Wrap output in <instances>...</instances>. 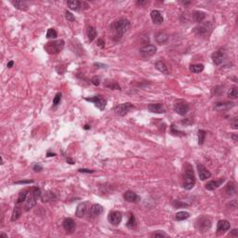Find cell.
Here are the masks:
<instances>
[{
    "label": "cell",
    "mask_w": 238,
    "mask_h": 238,
    "mask_svg": "<svg viewBox=\"0 0 238 238\" xmlns=\"http://www.w3.org/2000/svg\"><path fill=\"white\" fill-rule=\"evenodd\" d=\"M26 197H27V191H21L19 193V196H18V199L16 201V204L20 205V204L23 203L26 200Z\"/></svg>",
    "instance_id": "cell-38"
},
{
    "label": "cell",
    "mask_w": 238,
    "mask_h": 238,
    "mask_svg": "<svg viewBox=\"0 0 238 238\" xmlns=\"http://www.w3.org/2000/svg\"><path fill=\"white\" fill-rule=\"evenodd\" d=\"M91 83L94 85V86H99L101 84V78L99 76H94L92 79H91Z\"/></svg>",
    "instance_id": "cell-45"
},
{
    "label": "cell",
    "mask_w": 238,
    "mask_h": 238,
    "mask_svg": "<svg viewBox=\"0 0 238 238\" xmlns=\"http://www.w3.org/2000/svg\"><path fill=\"white\" fill-rule=\"evenodd\" d=\"M97 44H98V46H99L101 49H103V48H104V45H105V42H104V40H103L102 38H99V39L97 40Z\"/></svg>",
    "instance_id": "cell-50"
},
{
    "label": "cell",
    "mask_w": 238,
    "mask_h": 238,
    "mask_svg": "<svg viewBox=\"0 0 238 238\" xmlns=\"http://www.w3.org/2000/svg\"><path fill=\"white\" fill-rule=\"evenodd\" d=\"M78 171L80 173H87V174H92L95 172V170H92V169H79Z\"/></svg>",
    "instance_id": "cell-47"
},
{
    "label": "cell",
    "mask_w": 238,
    "mask_h": 238,
    "mask_svg": "<svg viewBox=\"0 0 238 238\" xmlns=\"http://www.w3.org/2000/svg\"><path fill=\"white\" fill-rule=\"evenodd\" d=\"M126 227H127L128 229H130V230H134V229L137 228V221H136L135 216H134L132 213L129 214V219H128V221L126 222Z\"/></svg>",
    "instance_id": "cell-28"
},
{
    "label": "cell",
    "mask_w": 238,
    "mask_h": 238,
    "mask_svg": "<svg viewBox=\"0 0 238 238\" xmlns=\"http://www.w3.org/2000/svg\"><path fill=\"white\" fill-rule=\"evenodd\" d=\"M102 212H103V207L100 204H94L89 208V213L93 217L100 216Z\"/></svg>",
    "instance_id": "cell-22"
},
{
    "label": "cell",
    "mask_w": 238,
    "mask_h": 238,
    "mask_svg": "<svg viewBox=\"0 0 238 238\" xmlns=\"http://www.w3.org/2000/svg\"><path fill=\"white\" fill-rule=\"evenodd\" d=\"M60 101H61V93L59 92V93H57V94L55 95V97H54V99H53V106H54V107L58 106L60 103Z\"/></svg>",
    "instance_id": "cell-43"
},
{
    "label": "cell",
    "mask_w": 238,
    "mask_h": 238,
    "mask_svg": "<svg viewBox=\"0 0 238 238\" xmlns=\"http://www.w3.org/2000/svg\"><path fill=\"white\" fill-rule=\"evenodd\" d=\"M152 237L154 238H157V237H169V235L168 234H166L164 231H161V230H159V231H155V233H153L152 234Z\"/></svg>",
    "instance_id": "cell-41"
},
{
    "label": "cell",
    "mask_w": 238,
    "mask_h": 238,
    "mask_svg": "<svg viewBox=\"0 0 238 238\" xmlns=\"http://www.w3.org/2000/svg\"><path fill=\"white\" fill-rule=\"evenodd\" d=\"M189 109H190L189 104L186 102H184V101H178L174 105V111L178 115L182 116V117L187 115V113L189 112Z\"/></svg>",
    "instance_id": "cell-9"
},
{
    "label": "cell",
    "mask_w": 238,
    "mask_h": 238,
    "mask_svg": "<svg viewBox=\"0 0 238 238\" xmlns=\"http://www.w3.org/2000/svg\"><path fill=\"white\" fill-rule=\"evenodd\" d=\"M190 218V213L186 212V211H178L176 214V220L180 221H184L186 219Z\"/></svg>",
    "instance_id": "cell-36"
},
{
    "label": "cell",
    "mask_w": 238,
    "mask_h": 238,
    "mask_svg": "<svg viewBox=\"0 0 238 238\" xmlns=\"http://www.w3.org/2000/svg\"><path fill=\"white\" fill-rule=\"evenodd\" d=\"M64 45L65 43L62 39L53 40V41L48 42L45 45L44 49L50 55H56L62 50V49L64 48Z\"/></svg>",
    "instance_id": "cell-4"
},
{
    "label": "cell",
    "mask_w": 238,
    "mask_h": 238,
    "mask_svg": "<svg viewBox=\"0 0 238 238\" xmlns=\"http://www.w3.org/2000/svg\"><path fill=\"white\" fill-rule=\"evenodd\" d=\"M147 2L146 1H137V5H144V4H146Z\"/></svg>",
    "instance_id": "cell-56"
},
{
    "label": "cell",
    "mask_w": 238,
    "mask_h": 238,
    "mask_svg": "<svg viewBox=\"0 0 238 238\" xmlns=\"http://www.w3.org/2000/svg\"><path fill=\"white\" fill-rule=\"evenodd\" d=\"M85 101L89 102H93L95 104V106L98 109H100L101 111H103L106 107V104H107V100L104 99L101 95L94 96V97H91V98H85Z\"/></svg>",
    "instance_id": "cell-6"
},
{
    "label": "cell",
    "mask_w": 238,
    "mask_h": 238,
    "mask_svg": "<svg viewBox=\"0 0 238 238\" xmlns=\"http://www.w3.org/2000/svg\"><path fill=\"white\" fill-rule=\"evenodd\" d=\"M11 4L20 10H25L27 8V4L25 1H21V0H15V1H11Z\"/></svg>",
    "instance_id": "cell-32"
},
{
    "label": "cell",
    "mask_w": 238,
    "mask_h": 238,
    "mask_svg": "<svg viewBox=\"0 0 238 238\" xmlns=\"http://www.w3.org/2000/svg\"><path fill=\"white\" fill-rule=\"evenodd\" d=\"M113 27H114V31L116 33L115 37H118V40H120L121 36L129 30L130 21L126 19H120L114 23Z\"/></svg>",
    "instance_id": "cell-3"
},
{
    "label": "cell",
    "mask_w": 238,
    "mask_h": 238,
    "mask_svg": "<svg viewBox=\"0 0 238 238\" xmlns=\"http://www.w3.org/2000/svg\"><path fill=\"white\" fill-rule=\"evenodd\" d=\"M235 106V103L230 102H217L215 103V109L219 110V111H225V110H229L231 108H233Z\"/></svg>",
    "instance_id": "cell-24"
},
{
    "label": "cell",
    "mask_w": 238,
    "mask_h": 238,
    "mask_svg": "<svg viewBox=\"0 0 238 238\" xmlns=\"http://www.w3.org/2000/svg\"><path fill=\"white\" fill-rule=\"evenodd\" d=\"M224 180H225L224 178H220V179H218V180H209L208 182L206 183L205 187H206V189L208 190V191H213V190L217 189L219 186H221V185L224 182Z\"/></svg>",
    "instance_id": "cell-21"
},
{
    "label": "cell",
    "mask_w": 238,
    "mask_h": 238,
    "mask_svg": "<svg viewBox=\"0 0 238 238\" xmlns=\"http://www.w3.org/2000/svg\"><path fill=\"white\" fill-rule=\"evenodd\" d=\"M54 155H56V154H55V153H50V152H48V154H47V156H48V157H50V156H54Z\"/></svg>",
    "instance_id": "cell-55"
},
{
    "label": "cell",
    "mask_w": 238,
    "mask_h": 238,
    "mask_svg": "<svg viewBox=\"0 0 238 238\" xmlns=\"http://www.w3.org/2000/svg\"><path fill=\"white\" fill-rule=\"evenodd\" d=\"M13 65H14V61H13V60H10V61H8V62H7V68H11Z\"/></svg>",
    "instance_id": "cell-54"
},
{
    "label": "cell",
    "mask_w": 238,
    "mask_h": 238,
    "mask_svg": "<svg viewBox=\"0 0 238 238\" xmlns=\"http://www.w3.org/2000/svg\"><path fill=\"white\" fill-rule=\"evenodd\" d=\"M156 47L154 45H146L144 47H142L140 49V53L141 55L145 56V57H149V56H153L155 52H156Z\"/></svg>",
    "instance_id": "cell-18"
},
{
    "label": "cell",
    "mask_w": 238,
    "mask_h": 238,
    "mask_svg": "<svg viewBox=\"0 0 238 238\" xmlns=\"http://www.w3.org/2000/svg\"><path fill=\"white\" fill-rule=\"evenodd\" d=\"M231 126H232L234 129H237L238 128L237 117H235V118L232 119V121H231Z\"/></svg>",
    "instance_id": "cell-46"
},
{
    "label": "cell",
    "mask_w": 238,
    "mask_h": 238,
    "mask_svg": "<svg viewBox=\"0 0 238 238\" xmlns=\"http://www.w3.org/2000/svg\"><path fill=\"white\" fill-rule=\"evenodd\" d=\"M65 18H66V20L67 21H75V18H74V16L70 12V11H65Z\"/></svg>",
    "instance_id": "cell-44"
},
{
    "label": "cell",
    "mask_w": 238,
    "mask_h": 238,
    "mask_svg": "<svg viewBox=\"0 0 238 238\" xmlns=\"http://www.w3.org/2000/svg\"><path fill=\"white\" fill-rule=\"evenodd\" d=\"M67 6L71 10H74V11H80V10H83V9H86L88 7V5L86 2H80L77 0L68 1Z\"/></svg>",
    "instance_id": "cell-10"
},
{
    "label": "cell",
    "mask_w": 238,
    "mask_h": 238,
    "mask_svg": "<svg viewBox=\"0 0 238 238\" xmlns=\"http://www.w3.org/2000/svg\"><path fill=\"white\" fill-rule=\"evenodd\" d=\"M33 169H34V171H36V172H39V171H42V170H43V167H42L40 164H36V165L33 167Z\"/></svg>",
    "instance_id": "cell-48"
},
{
    "label": "cell",
    "mask_w": 238,
    "mask_h": 238,
    "mask_svg": "<svg viewBox=\"0 0 238 238\" xmlns=\"http://www.w3.org/2000/svg\"><path fill=\"white\" fill-rule=\"evenodd\" d=\"M182 186L185 190H191L195 184V175L193 168L190 163H185L182 173Z\"/></svg>",
    "instance_id": "cell-1"
},
{
    "label": "cell",
    "mask_w": 238,
    "mask_h": 238,
    "mask_svg": "<svg viewBox=\"0 0 238 238\" xmlns=\"http://www.w3.org/2000/svg\"><path fill=\"white\" fill-rule=\"evenodd\" d=\"M87 36H88V41L89 42H92L96 36H97V31L94 27L92 26H88V30H87Z\"/></svg>",
    "instance_id": "cell-29"
},
{
    "label": "cell",
    "mask_w": 238,
    "mask_h": 238,
    "mask_svg": "<svg viewBox=\"0 0 238 238\" xmlns=\"http://www.w3.org/2000/svg\"><path fill=\"white\" fill-rule=\"evenodd\" d=\"M230 236H235V237H237L238 236V230L237 229H234L231 233H230V235H229Z\"/></svg>",
    "instance_id": "cell-51"
},
{
    "label": "cell",
    "mask_w": 238,
    "mask_h": 238,
    "mask_svg": "<svg viewBox=\"0 0 238 238\" xmlns=\"http://www.w3.org/2000/svg\"><path fill=\"white\" fill-rule=\"evenodd\" d=\"M88 206H89V202L88 201H86V202H83V203H80L77 207H76V211H75V215L78 217V218H83L88 209Z\"/></svg>",
    "instance_id": "cell-13"
},
{
    "label": "cell",
    "mask_w": 238,
    "mask_h": 238,
    "mask_svg": "<svg viewBox=\"0 0 238 238\" xmlns=\"http://www.w3.org/2000/svg\"><path fill=\"white\" fill-rule=\"evenodd\" d=\"M233 139H234V140H235V141H237V139H236V134H234V136H233Z\"/></svg>",
    "instance_id": "cell-59"
},
{
    "label": "cell",
    "mask_w": 238,
    "mask_h": 238,
    "mask_svg": "<svg viewBox=\"0 0 238 238\" xmlns=\"http://www.w3.org/2000/svg\"><path fill=\"white\" fill-rule=\"evenodd\" d=\"M104 87L110 88V89H113V90H121V87L119 86L118 84L116 82V81H113V80H105L104 82Z\"/></svg>",
    "instance_id": "cell-27"
},
{
    "label": "cell",
    "mask_w": 238,
    "mask_h": 238,
    "mask_svg": "<svg viewBox=\"0 0 238 238\" xmlns=\"http://www.w3.org/2000/svg\"><path fill=\"white\" fill-rule=\"evenodd\" d=\"M148 110L155 114H165L166 108L162 103H151L148 105Z\"/></svg>",
    "instance_id": "cell-16"
},
{
    "label": "cell",
    "mask_w": 238,
    "mask_h": 238,
    "mask_svg": "<svg viewBox=\"0 0 238 238\" xmlns=\"http://www.w3.org/2000/svg\"><path fill=\"white\" fill-rule=\"evenodd\" d=\"M21 215V208L19 206V204H16V206L13 209L12 216H11V221H16L20 218Z\"/></svg>",
    "instance_id": "cell-31"
},
{
    "label": "cell",
    "mask_w": 238,
    "mask_h": 238,
    "mask_svg": "<svg viewBox=\"0 0 238 238\" xmlns=\"http://www.w3.org/2000/svg\"><path fill=\"white\" fill-rule=\"evenodd\" d=\"M170 132H171V134L174 135V136H179V137H180V136H185V135H186L185 132L178 130V129L176 128V126H175L174 124H173V125L171 126V127H170Z\"/></svg>",
    "instance_id": "cell-39"
},
{
    "label": "cell",
    "mask_w": 238,
    "mask_h": 238,
    "mask_svg": "<svg viewBox=\"0 0 238 238\" xmlns=\"http://www.w3.org/2000/svg\"><path fill=\"white\" fill-rule=\"evenodd\" d=\"M169 39V36L165 33H158L156 36H155V40L157 43L159 44H164L168 41Z\"/></svg>",
    "instance_id": "cell-34"
},
{
    "label": "cell",
    "mask_w": 238,
    "mask_h": 238,
    "mask_svg": "<svg viewBox=\"0 0 238 238\" xmlns=\"http://www.w3.org/2000/svg\"><path fill=\"white\" fill-rule=\"evenodd\" d=\"M0 237H6V238H7V236H6L5 234H1V235H0Z\"/></svg>",
    "instance_id": "cell-60"
},
{
    "label": "cell",
    "mask_w": 238,
    "mask_h": 238,
    "mask_svg": "<svg viewBox=\"0 0 238 238\" xmlns=\"http://www.w3.org/2000/svg\"><path fill=\"white\" fill-rule=\"evenodd\" d=\"M42 193L41 190L38 187H32L29 190V193L27 194L26 200L24 201V210L28 211L31 208H33L39 198H41Z\"/></svg>",
    "instance_id": "cell-2"
},
{
    "label": "cell",
    "mask_w": 238,
    "mask_h": 238,
    "mask_svg": "<svg viewBox=\"0 0 238 238\" xmlns=\"http://www.w3.org/2000/svg\"><path fill=\"white\" fill-rule=\"evenodd\" d=\"M134 106L132 103L130 102H126V103H121V104H118L117 105L115 108H114V111L117 115L118 116H121V117H124L126 116L131 109H133Z\"/></svg>",
    "instance_id": "cell-7"
},
{
    "label": "cell",
    "mask_w": 238,
    "mask_h": 238,
    "mask_svg": "<svg viewBox=\"0 0 238 238\" xmlns=\"http://www.w3.org/2000/svg\"><path fill=\"white\" fill-rule=\"evenodd\" d=\"M54 199H56V195L51 192H46L45 193H43V195H41V200L44 203L50 202Z\"/></svg>",
    "instance_id": "cell-30"
},
{
    "label": "cell",
    "mask_w": 238,
    "mask_h": 238,
    "mask_svg": "<svg viewBox=\"0 0 238 238\" xmlns=\"http://www.w3.org/2000/svg\"><path fill=\"white\" fill-rule=\"evenodd\" d=\"M123 197L126 201L130 202V203H138L140 201V196L132 191L125 192L124 194H123Z\"/></svg>",
    "instance_id": "cell-17"
},
{
    "label": "cell",
    "mask_w": 238,
    "mask_h": 238,
    "mask_svg": "<svg viewBox=\"0 0 238 238\" xmlns=\"http://www.w3.org/2000/svg\"><path fill=\"white\" fill-rule=\"evenodd\" d=\"M197 172L201 180H206L211 177V173L202 164H197Z\"/></svg>",
    "instance_id": "cell-14"
},
{
    "label": "cell",
    "mask_w": 238,
    "mask_h": 238,
    "mask_svg": "<svg viewBox=\"0 0 238 238\" xmlns=\"http://www.w3.org/2000/svg\"><path fill=\"white\" fill-rule=\"evenodd\" d=\"M227 96H228V98H230V99H233V100H236V99H237L238 97V88L236 86H234V87H232L229 90H228V92H227Z\"/></svg>",
    "instance_id": "cell-35"
},
{
    "label": "cell",
    "mask_w": 238,
    "mask_h": 238,
    "mask_svg": "<svg viewBox=\"0 0 238 238\" xmlns=\"http://www.w3.org/2000/svg\"><path fill=\"white\" fill-rule=\"evenodd\" d=\"M66 161H67V163H69L70 165H74V161L72 158H70V157H66Z\"/></svg>",
    "instance_id": "cell-53"
},
{
    "label": "cell",
    "mask_w": 238,
    "mask_h": 238,
    "mask_svg": "<svg viewBox=\"0 0 238 238\" xmlns=\"http://www.w3.org/2000/svg\"><path fill=\"white\" fill-rule=\"evenodd\" d=\"M57 37V32L55 29L53 28H50L48 30L47 32V38L48 39H55Z\"/></svg>",
    "instance_id": "cell-40"
},
{
    "label": "cell",
    "mask_w": 238,
    "mask_h": 238,
    "mask_svg": "<svg viewBox=\"0 0 238 238\" xmlns=\"http://www.w3.org/2000/svg\"><path fill=\"white\" fill-rule=\"evenodd\" d=\"M34 180L33 179H27V180H20V181H16V184H30L33 183Z\"/></svg>",
    "instance_id": "cell-49"
},
{
    "label": "cell",
    "mask_w": 238,
    "mask_h": 238,
    "mask_svg": "<svg viewBox=\"0 0 238 238\" xmlns=\"http://www.w3.org/2000/svg\"><path fill=\"white\" fill-rule=\"evenodd\" d=\"M205 69V66L201 63H197V64H192L190 65V71L193 74H199L201 72H203Z\"/></svg>",
    "instance_id": "cell-33"
},
{
    "label": "cell",
    "mask_w": 238,
    "mask_h": 238,
    "mask_svg": "<svg viewBox=\"0 0 238 238\" xmlns=\"http://www.w3.org/2000/svg\"><path fill=\"white\" fill-rule=\"evenodd\" d=\"M84 128H85V129H90V126H88V125H86V126H84Z\"/></svg>",
    "instance_id": "cell-58"
},
{
    "label": "cell",
    "mask_w": 238,
    "mask_h": 238,
    "mask_svg": "<svg viewBox=\"0 0 238 238\" xmlns=\"http://www.w3.org/2000/svg\"><path fill=\"white\" fill-rule=\"evenodd\" d=\"M150 15H151V19H152V21L155 24L159 25V24H162V22L164 21V18H163L161 12L156 10V9L152 10Z\"/></svg>",
    "instance_id": "cell-20"
},
{
    "label": "cell",
    "mask_w": 238,
    "mask_h": 238,
    "mask_svg": "<svg viewBox=\"0 0 238 238\" xmlns=\"http://www.w3.org/2000/svg\"><path fill=\"white\" fill-rule=\"evenodd\" d=\"M212 60L214 62V64L216 65H221L224 60H225V58H226V55H225V52L223 51H221V50H218V51H215L212 56Z\"/></svg>",
    "instance_id": "cell-12"
},
{
    "label": "cell",
    "mask_w": 238,
    "mask_h": 238,
    "mask_svg": "<svg viewBox=\"0 0 238 238\" xmlns=\"http://www.w3.org/2000/svg\"><path fill=\"white\" fill-rule=\"evenodd\" d=\"M231 225L230 222L226 220H221L219 221L217 224V233L218 234H224L230 229Z\"/></svg>",
    "instance_id": "cell-19"
},
{
    "label": "cell",
    "mask_w": 238,
    "mask_h": 238,
    "mask_svg": "<svg viewBox=\"0 0 238 238\" xmlns=\"http://www.w3.org/2000/svg\"><path fill=\"white\" fill-rule=\"evenodd\" d=\"M224 192L225 193L228 195V196H233L236 193V183L233 182V181H229L225 188H224Z\"/></svg>",
    "instance_id": "cell-25"
},
{
    "label": "cell",
    "mask_w": 238,
    "mask_h": 238,
    "mask_svg": "<svg viewBox=\"0 0 238 238\" xmlns=\"http://www.w3.org/2000/svg\"><path fill=\"white\" fill-rule=\"evenodd\" d=\"M195 227L200 233L207 232L211 228V221L207 217H201L196 221Z\"/></svg>",
    "instance_id": "cell-5"
},
{
    "label": "cell",
    "mask_w": 238,
    "mask_h": 238,
    "mask_svg": "<svg viewBox=\"0 0 238 238\" xmlns=\"http://www.w3.org/2000/svg\"><path fill=\"white\" fill-rule=\"evenodd\" d=\"M181 3H182L184 6H187V5H189V4H191V1H186V2H185V1H182Z\"/></svg>",
    "instance_id": "cell-57"
},
{
    "label": "cell",
    "mask_w": 238,
    "mask_h": 238,
    "mask_svg": "<svg viewBox=\"0 0 238 238\" xmlns=\"http://www.w3.org/2000/svg\"><path fill=\"white\" fill-rule=\"evenodd\" d=\"M211 29H212L211 23L209 21H207V22H201L194 30H195V33L198 36H207L210 33Z\"/></svg>",
    "instance_id": "cell-8"
},
{
    "label": "cell",
    "mask_w": 238,
    "mask_h": 238,
    "mask_svg": "<svg viewBox=\"0 0 238 238\" xmlns=\"http://www.w3.org/2000/svg\"><path fill=\"white\" fill-rule=\"evenodd\" d=\"M207 17V14L204 12V11H201V10H194L193 12V19L195 22H198V23H201L205 21Z\"/></svg>",
    "instance_id": "cell-23"
},
{
    "label": "cell",
    "mask_w": 238,
    "mask_h": 238,
    "mask_svg": "<svg viewBox=\"0 0 238 238\" xmlns=\"http://www.w3.org/2000/svg\"><path fill=\"white\" fill-rule=\"evenodd\" d=\"M108 221L114 225V226H117L120 224L121 221H122V213L119 211H111L108 215Z\"/></svg>",
    "instance_id": "cell-11"
},
{
    "label": "cell",
    "mask_w": 238,
    "mask_h": 238,
    "mask_svg": "<svg viewBox=\"0 0 238 238\" xmlns=\"http://www.w3.org/2000/svg\"><path fill=\"white\" fill-rule=\"evenodd\" d=\"M207 136V131L203 130V129H199L198 130V144L199 145H203L205 139Z\"/></svg>",
    "instance_id": "cell-37"
},
{
    "label": "cell",
    "mask_w": 238,
    "mask_h": 238,
    "mask_svg": "<svg viewBox=\"0 0 238 238\" xmlns=\"http://www.w3.org/2000/svg\"><path fill=\"white\" fill-rule=\"evenodd\" d=\"M94 66H96V68H106V65L101 64V63H99V62H95V63H94Z\"/></svg>",
    "instance_id": "cell-52"
},
{
    "label": "cell",
    "mask_w": 238,
    "mask_h": 238,
    "mask_svg": "<svg viewBox=\"0 0 238 238\" xmlns=\"http://www.w3.org/2000/svg\"><path fill=\"white\" fill-rule=\"evenodd\" d=\"M155 68H156V70H158L160 73H162L164 74H169V70L168 65L162 60H158V61L155 62Z\"/></svg>",
    "instance_id": "cell-26"
},
{
    "label": "cell",
    "mask_w": 238,
    "mask_h": 238,
    "mask_svg": "<svg viewBox=\"0 0 238 238\" xmlns=\"http://www.w3.org/2000/svg\"><path fill=\"white\" fill-rule=\"evenodd\" d=\"M62 226L67 233H74L75 231V222L71 218L64 219V221L62 222Z\"/></svg>",
    "instance_id": "cell-15"
},
{
    "label": "cell",
    "mask_w": 238,
    "mask_h": 238,
    "mask_svg": "<svg viewBox=\"0 0 238 238\" xmlns=\"http://www.w3.org/2000/svg\"><path fill=\"white\" fill-rule=\"evenodd\" d=\"M172 205L175 208H180V207H188L189 205L186 204V203H183L181 201H178V200H174L172 202Z\"/></svg>",
    "instance_id": "cell-42"
}]
</instances>
